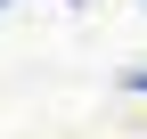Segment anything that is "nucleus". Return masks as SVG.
Here are the masks:
<instances>
[{"instance_id":"obj_1","label":"nucleus","mask_w":147,"mask_h":139,"mask_svg":"<svg viewBox=\"0 0 147 139\" xmlns=\"http://www.w3.org/2000/svg\"><path fill=\"white\" fill-rule=\"evenodd\" d=\"M123 90H139V98H147V65H131V74H123Z\"/></svg>"}]
</instances>
